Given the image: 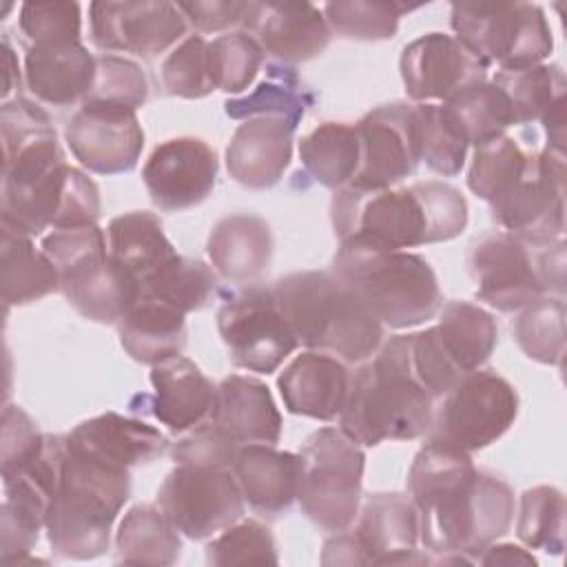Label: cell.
<instances>
[{
    "mask_svg": "<svg viewBox=\"0 0 567 567\" xmlns=\"http://www.w3.org/2000/svg\"><path fill=\"white\" fill-rule=\"evenodd\" d=\"M408 494L419 509L423 549L476 556L503 538L514 520V492L496 474L478 470L472 456L427 441L408 472Z\"/></svg>",
    "mask_w": 567,
    "mask_h": 567,
    "instance_id": "cell-1",
    "label": "cell"
},
{
    "mask_svg": "<svg viewBox=\"0 0 567 567\" xmlns=\"http://www.w3.org/2000/svg\"><path fill=\"white\" fill-rule=\"evenodd\" d=\"M470 219L467 202L452 184L427 179L401 188L359 190L343 186L330 202L339 244L408 250L458 237Z\"/></svg>",
    "mask_w": 567,
    "mask_h": 567,
    "instance_id": "cell-2",
    "label": "cell"
},
{
    "mask_svg": "<svg viewBox=\"0 0 567 567\" xmlns=\"http://www.w3.org/2000/svg\"><path fill=\"white\" fill-rule=\"evenodd\" d=\"M436 399L421 383L410 348V332L394 334L363 361L350 379L339 427L359 445L425 436Z\"/></svg>",
    "mask_w": 567,
    "mask_h": 567,
    "instance_id": "cell-3",
    "label": "cell"
},
{
    "mask_svg": "<svg viewBox=\"0 0 567 567\" xmlns=\"http://www.w3.org/2000/svg\"><path fill=\"white\" fill-rule=\"evenodd\" d=\"M128 496V470L73 452L62 439L58 483L44 520L51 549L71 560L102 556L111 545L113 523Z\"/></svg>",
    "mask_w": 567,
    "mask_h": 567,
    "instance_id": "cell-4",
    "label": "cell"
},
{
    "mask_svg": "<svg viewBox=\"0 0 567 567\" xmlns=\"http://www.w3.org/2000/svg\"><path fill=\"white\" fill-rule=\"evenodd\" d=\"M272 292L297 341L308 350L363 363L383 343L381 321L332 270L290 272Z\"/></svg>",
    "mask_w": 567,
    "mask_h": 567,
    "instance_id": "cell-5",
    "label": "cell"
},
{
    "mask_svg": "<svg viewBox=\"0 0 567 567\" xmlns=\"http://www.w3.org/2000/svg\"><path fill=\"white\" fill-rule=\"evenodd\" d=\"M111 257L137 288V299H155L188 315L202 310L219 292L217 275L199 259L175 250L159 217L131 210L109 221Z\"/></svg>",
    "mask_w": 567,
    "mask_h": 567,
    "instance_id": "cell-6",
    "label": "cell"
},
{
    "mask_svg": "<svg viewBox=\"0 0 567 567\" xmlns=\"http://www.w3.org/2000/svg\"><path fill=\"white\" fill-rule=\"evenodd\" d=\"M332 272L385 328L403 330L434 319L443 306L430 261L408 250L339 244Z\"/></svg>",
    "mask_w": 567,
    "mask_h": 567,
    "instance_id": "cell-7",
    "label": "cell"
},
{
    "mask_svg": "<svg viewBox=\"0 0 567 567\" xmlns=\"http://www.w3.org/2000/svg\"><path fill=\"white\" fill-rule=\"evenodd\" d=\"M467 270L481 301L518 312L543 295H565V241L529 244L507 230H492L472 244Z\"/></svg>",
    "mask_w": 567,
    "mask_h": 567,
    "instance_id": "cell-8",
    "label": "cell"
},
{
    "mask_svg": "<svg viewBox=\"0 0 567 567\" xmlns=\"http://www.w3.org/2000/svg\"><path fill=\"white\" fill-rule=\"evenodd\" d=\"M40 248L58 270L60 292L84 319L117 323L137 301L135 284L111 257L97 224L51 230Z\"/></svg>",
    "mask_w": 567,
    "mask_h": 567,
    "instance_id": "cell-9",
    "label": "cell"
},
{
    "mask_svg": "<svg viewBox=\"0 0 567 567\" xmlns=\"http://www.w3.org/2000/svg\"><path fill=\"white\" fill-rule=\"evenodd\" d=\"M297 501L301 512L326 532L354 525L361 507L365 452L341 427H319L301 452Z\"/></svg>",
    "mask_w": 567,
    "mask_h": 567,
    "instance_id": "cell-10",
    "label": "cell"
},
{
    "mask_svg": "<svg viewBox=\"0 0 567 567\" xmlns=\"http://www.w3.org/2000/svg\"><path fill=\"white\" fill-rule=\"evenodd\" d=\"M450 24L454 38L498 69L543 64L554 49L545 11L532 2H454Z\"/></svg>",
    "mask_w": 567,
    "mask_h": 567,
    "instance_id": "cell-11",
    "label": "cell"
},
{
    "mask_svg": "<svg viewBox=\"0 0 567 567\" xmlns=\"http://www.w3.org/2000/svg\"><path fill=\"white\" fill-rule=\"evenodd\" d=\"M100 215L97 184L69 162L29 182H2V228L38 237L47 228L62 230L97 224Z\"/></svg>",
    "mask_w": 567,
    "mask_h": 567,
    "instance_id": "cell-12",
    "label": "cell"
},
{
    "mask_svg": "<svg viewBox=\"0 0 567 567\" xmlns=\"http://www.w3.org/2000/svg\"><path fill=\"white\" fill-rule=\"evenodd\" d=\"M518 416L514 385L494 370L476 368L461 374L434 405L427 441L467 454L496 443Z\"/></svg>",
    "mask_w": 567,
    "mask_h": 567,
    "instance_id": "cell-13",
    "label": "cell"
},
{
    "mask_svg": "<svg viewBox=\"0 0 567 567\" xmlns=\"http://www.w3.org/2000/svg\"><path fill=\"white\" fill-rule=\"evenodd\" d=\"M217 332L233 365L270 374L299 346L272 288L246 286L230 292L217 310Z\"/></svg>",
    "mask_w": 567,
    "mask_h": 567,
    "instance_id": "cell-14",
    "label": "cell"
},
{
    "mask_svg": "<svg viewBox=\"0 0 567 567\" xmlns=\"http://www.w3.org/2000/svg\"><path fill=\"white\" fill-rule=\"evenodd\" d=\"M155 503L190 540H204L244 518L246 501L230 467L177 465L166 474Z\"/></svg>",
    "mask_w": 567,
    "mask_h": 567,
    "instance_id": "cell-15",
    "label": "cell"
},
{
    "mask_svg": "<svg viewBox=\"0 0 567 567\" xmlns=\"http://www.w3.org/2000/svg\"><path fill=\"white\" fill-rule=\"evenodd\" d=\"M492 219L529 244H551L565 233V155L532 151L523 175L489 204Z\"/></svg>",
    "mask_w": 567,
    "mask_h": 567,
    "instance_id": "cell-16",
    "label": "cell"
},
{
    "mask_svg": "<svg viewBox=\"0 0 567 567\" xmlns=\"http://www.w3.org/2000/svg\"><path fill=\"white\" fill-rule=\"evenodd\" d=\"M359 171L348 184L359 190L392 188L414 175L421 164L414 102H390L368 111L357 122Z\"/></svg>",
    "mask_w": 567,
    "mask_h": 567,
    "instance_id": "cell-17",
    "label": "cell"
},
{
    "mask_svg": "<svg viewBox=\"0 0 567 567\" xmlns=\"http://www.w3.org/2000/svg\"><path fill=\"white\" fill-rule=\"evenodd\" d=\"M91 42L106 53L155 58L186 35V18L173 2L97 0L89 4Z\"/></svg>",
    "mask_w": 567,
    "mask_h": 567,
    "instance_id": "cell-18",
    "label": "cell"
},
{
    "mask_svg": "<svg viewBox=\"0 0 567 567\" xmlns=\"http://www.w3.org/2000/svg\"><path fill=\"white\" fill-rule=\"evenodd\" d=\"M64 142L82 168L120 175L135 168L144 131L137 111L106 102H82L64 126Z\"/></svg>",
    "mask_w": 567,
    "mask_h": 567,
    "instance_id": "cell-19",
    "label": "cell"
},
{
    "mask_svg": "<svg viewBox=\"0 0 567 567\" xmlns=\"http://www.w3.org/2000/svg\"><path fill=\"white\" fill-rule=\"evenodd\" d=\"M401 80L412 102H447L487 80L489 64L458 38L432 31L403 47Z\"/></svg>",
    "mask_w": 567,
    "mask_h": 567,
    "instance_id": "cell-20",
    "label": "cell"
},
{
    "mask_svg": "<svg viewBox=\"0 0 567 567\" xmlns=\"http://www.w3.org/2000/svg\"><path fill=\"white\" fill-rule=\"evenodd\" d=\"M142 179L157 208H193L215 188L217 155L199 137H171L153 148L142 168Z\"/></svg>",
    "mask_w": 567,
    "mask_h": 567,
    "instance_id": "cell-21",
    "label": "cell"
},
{
    "mask_svg": "<svg viewBox=\"0 0 567 567\" xmlns=\"http://www.w3.org/2000/svg\"><path fill=\"white\" fill-rule=\"evenodd\" d=\"M354 538L365 565H423L432 563L419 551V509L410 494L377 492L359 507Z\"/></svg>",
    "mask_w": 567,
    "mask_h": 567,
    "instance_id": "cell-22",
    "label": "cell"
},
{
    "mask_svg": "<svg viewBox=\"0 0 567 567\" xmlns=\"http://www.w3.org/2000/svg\"><path fill=\"white\" fill-rule=\"evenodd\" d=\"M148 379L153 394H135L131 412H151L173 434H184L210 416L217 385L188 357L177 354L151 365Z\"/></svg>",
    "mask_w": 567,
    "mask_h": 567,
    "instance_id": "cell-23",
    "label": "cell"
},
{
    "mask_svg": "<svg viewBox=\"0 0 567 567\" xmlns=\"http://www.w3.org/2000/svg\"><path fill=\"white\" fill-rule=\"evenodd\" d=\"M246 31L281 64L321 55L332 38L323 11L310 2H250Z\"/></svg>",
    "mask_w": 567,
    "mask_h": 567,
    "instance_id": "cell-24",
    "label": "cell"
},
{
    "mask_svg": "<svg viewBox=\"0 0 567 567\" xmlns=\"http://www.w3.org/2000/svg\"><path fill=\"white\" fill-rule=\"evenodd\" d=\"M350 379L352 372L346 361L328 352L306 350L281 370L277 388L290 414L334 421L346 405Z\"/></svg>",
    "mask_w": 567,
    "mask_h": 567,
    "instance_id": "cell-25",
    "label": "cell"
},
{
    "mask_svg": "<svg viewBox=\"0 0 567 567\" xmlns=\"http://www.w3.org/2000/svg\"><path fill=\"white\" fill-rule=\"evenodd\" d=\"M64 441L73 452L124 470L153 463L168 447V439L157 427L117 412H104L78 423L64 434Z\"/></svg>",
    "mask_w": 567,
    "mask_h": 567,
    "instance_id": "cell-26",
    "label": "cell"
},
{
    "mask_svg": "<svg viewBox=\"0 0 567 567\" xmlns=\"http://www.w3.org/2000/svg\"><path fill=\"white\" fill-rule=\"evenodd\" d=\"M292 142L295 128L284 120H244L226 146V171L237 184L250 190L270 188L290 166Z\"/></svg>",
    "mask_w": 567,
    "mask_h": 567,
    "instance_id": "cell-27",
    "label": "cell"
},
{
    "mask_svg": "<svg viewBox=\"0 0 567 567\" xmlns=\"http://www.w3.org/2000/svg\"><path fill=\"white\" fill-rule=\"evenodd\" d=\"M208 421L237 445H277L281 414L268 385L255 377L230 374L217 383Z\"/></svg>",
    "mask_w": 567,
    "mask_h": 567,
    "instance_id": "cell-28",
    "label": "cell"
},
{
    "mask_svg": "<svg viewBox=\"0 0 567 567\" xmlns=\"http://www.w3.org/2000/svg\"><path fill=\"white\" fill-rule=\"evenodd\" d=\"M95 82V55L82 42L27 44L24 84L49 106L82 104Z\"/></svg>",
    "mask_w": 567,
    "mask_h": 567,
    "instance_id": "cell-29",
    "label": "cell"
},
{
    "mask_svg": "<svg viewBox=\"0 0 567 567\" xmlns=\"http://www.w3.org/2000/svg\"><path fill=\"white\" fill-rule=\"evenodd\" d=\"M230 470L244 501L261 516H279L297 501L301 456L295 452L248 443L237 450Z\"/></svg>",
    "mask_w": 567,
    "mask_h": 567,
    "instance_id": "cell-30",
    "label": "cell"
},
{
    "mask_svg": "<svg viewBox=\"0 0 567 567\" xmlns=\"http://www.w3.org/2000/svg\"><path fill=\"white\" fill-rule=\"evenodd\" d=\"M272 230L266 219L250 213L221 217L206 241L213 270L233 284L255 281L272 259Z\"/></svg>",
    "mask_w": 567,
    "mask_h": 567,
    "instance_id": "cell-31",
    "label": "cell"
},
{
    "mask_svg": "<svg viewBox=\"0 0 567 567\" xmlns=\"http://www.w3.org/2000/svg\"><path fill=\"white\" fill-rule=\"evenodd\" d=\"M117 334L133 361L157 365L186 348V315L155 299H137L117 321Z\"/></svg>",
    "mask_w": 567,
    "mask_h": 567,
    "instance_id": "cell-32",
    "label": "cell"
},
{
    "mask_svg": "<svg viewBox=\"0 0 567 567\" xmlns=\"http://www.w3.org/2000/svg\"><path fill=\"white\" fill-rule=\"evenodd\" d=\"M0 288L7 308L27 306L60 290V279L49 255L35 248L29 235L2 228Z\"/></svg>",
    "mask_w": 567,
    "mask_h": 567,
    "instance_id": "cell-33",
    "label": "cell"
},
{
    "mask_svg": "<svg viewBox=\"0 0 567 567\" xmlns=\"http://www.w3.org/2000/svg\"><path fill=\"white\" fill-rule=\"evenodd\" d=\"M434 332L445 357L461 374L481 368L498 343L496 319L470 301L441 306Z\"/></svg>",
    "mask_w": 567,
    "mask_h": 567,
    "instance_id": "cell-34",
    "label": "cell"
},
{
    "mask_svg": "<svg viewBox=\"0 0 567 567\" xmlns=\"http://www.w3.org/2000/svg\"><path fill=\"white\" fill-rule=\"evenodd\" d=\"M182 556V538L157 503H137L120 520L115 534V560L124 565H175Z\"/></svg>",
    "mask_w": 567,
    "mask_h": 567,
    "instance_id": "cell-35",
    "label": "cell"
},
{
    "mask_svg": "<svg viewBox=\"0 0 567 567\" xmlns=\"http://www.w3.org/2000/svg\"><path fill=\"white\" fill-rule=\"evenodd\" d=\"M312 104L315 93L303 86L295 66L270 62L266 64L264 80L248 95L226 100L224 111L233 120L277 117L297 131L299 122Z\"/></svg>",
    "mask_w": 567,
    "mask_h": 567,
    "instance_id": "cell-36",
    "label": "cell"
},
{
    "mask_svg": "<svg viewBox=\"0 0 567 567\" xmlns=\"http://www.w3.org/2000/svg\"><path fill=\"white\" fill-rule=\"evenodd\" d=\"M359 133L350 122H323L299 140V159L321 186L339 190L359 171Z\"/></svg>",
    "mask_w": 567,
    "mask_h": 567,
    "instance_id": "cell-37",
    "label": "cell"
},
{
    "mask_svg": "<svg viewBox=\"0 0 567 567\" xmlns=\"http://www.w3.org/2000/svg\"><path fill=\"white\" fill-rule=\"evenodd\" d=\"M509 102L514 126L532 124L565 97L567 80L558 64H534L523 69H498L492 80Z\"/></svg>",
    "mask_w": 567,
    "mask_h": 567,
    "instance_id": "cell-38",
    "label": "cell"
},
{
    "mask_svg": "<svg viewBox=\"0 0 567 567\" xmlns=\"http://www.w3.org/2000/svg\"><path fill=\"white\" fill-rule=\"evenodd\" d=\"M512 334L532 361L560 365L565 354V301L556 295H543L518 310Z\"/></svg>",
    "mask_w": 567,
    "mask_h": 567,
    "instance_id": "cell-39",
    "label": "cell"
},
{
    "mask_svg": "<svg viewBox=\"0 0 567 567\" xmlns=\"http://www.w3.org/2000/svg\"><path fill=\"white\" fill-rule=\"evenodd\" d=\"M421 162L436 175L454 177L463 171L467 157V140L450 115L447 106L434 102H414Z\"/></svg>",
    "mask_w": 567,
    "mask_h": 567,
    "instance_id": "cell-40",
    "label": "cell"
},
{
    "mask_svg": "<svg viewBox=\"0 0 567 567\" xmlns=\"http://www.w3.org/2000/svg\"><path fill=\"white\" fill-rule=\"evenodd\" d=\"M532 151H525L512 135L503 133L474 146L467 168V186L483 202L492 204L523 175Z\"/></svg>",
    "mask_w": 567,
    "mask_h": 567,
    "instance_id": "cell-41",
    "label": "cell"
},
{
    "mask_svg": "<svg viewBox=\"0 0 567 567\" xmlns=\"http://www.w3.org/2000/svg\"><path fill=\"white\" fill-rule=\"evenodd\" d=\"M443 104L447 106L470 146H478L492 137H498L509 126H514L509 102L492 80H485L483 84L472 86Z\"/></svg>",
    "mask_w": 567,
    "mask_h": 567,
    "instance_id": "cell-42",
    "label": "cell"
},
{
    "mask_svg": "<svg viewBox=\"0 0 567 567\" xmlns=\"http://www.w3.org/2000/svg\"><path fill=\"white\" fill-rule=\"evenodd\" d=\"M516 534L527 549L560 556L565 549V496L554 485H536L520 496Z\"/></svg>",
    "mask_w": 567,
    "mask_h": 567,
    "instance_id": "cell-43",
    "label": "cell"
},
{
    "mask_svg": "<svg viewBox=\"0 0 567 567\" xmlns=\"http://www.w3.org/2000/svg\"><path fill=\"white\" fill-rule=\"evenodd\" d=\"M412 9L414 7L408 4L379 0L326 2L321 7L323 18L334 35L359 42H379L394 38L401 16Z\"/></svg>",
    "mask_w": 567,
    "mask_h": 567,
    "instance_id": "cell-44",
    "label": "cell"
},
{
    "mask_svg": "<svg viewBox=\"0 0 567 567\" xmlns=\"http://www.w3.org/2000/svg\"><path fill=\"white\" fill-rule=\"evenodd\" d=\"M162 84L168 95L199 100L215 89L210 64V40L204 35L184 38L162 62Z\"/></svg>",
    "mask_w": 567,
    "mask_h": 567,
    "instance_id": "cell-45",
    "label": "cell"
},
{
    "mask_svg": "<svg viewBox=\"0 0 567 567\" xmlns=\"http://www.w3.org/2000/svg\"><path fill=\"white\" fill-rule=\"evenodd\" d=\"M208 565H277V543L268 525L255 518H239L221 529L206 545Z\"/></svg>",
    "mask_w": 567,
    "mask_h": 567,
    "instance_id": "cell-46",
    "label": "cell"
},
{
    "mask_svg": "<svg viewBox=\"0 0 567 567\" xmlns=\"http://www.w3.org/2000/svg\"><path fill=\"white\" fill-rule=\"evenodd\" d=\"M266 60L264 49L248 31H228L210 40V64L215 89L244 93Z\"/></svg>",
    "mask_w": 567,
    "mask_h": 567,
    "instance_id": "cell-47",
    "label": "cell"
},
{
    "mask_svg": "<svg viewBox=\"0 0 567 567\" xmlns=\"http://www.w3.org/2000/svg\"><path fill=\"white\" fill-rule=\"evenodd\" d=\"M148 100V78L144 69L122 55H95V82L84 102L120 104L137 111Z\"/></svg>",
    "mask_w": 567,
    "mask_h": 567,
    "instance_id": "cell-48",
    "label": "cell"
},
{
    "mask_svg": "<svg viewBox=\"0 0 567 567\" xmlns=\"http://www.w3.org/2000/svg\"><path fill=\"white\" fill-rule=\"evenodd\" d=\"M18 24L29 44L82 42V13L78 2H24Z\"/></svg>",
    "mask_w": 567,
    "mask_h": 567,
    "instance_id": "cell-49",
    "label": "cell"
},
{
    "mask_svg": "<svg viewBox=\"0 0 567 567\" xmlns=\"http://www.w3.org/2000/svg\"><path fill=\"white\" fill-rule=\"evenodd\" d=\"M47 434L38 423L18 405L2 410V439H0V474L9 478L31 463H35L44 450Z\"/></svg>",
    "mask_w": 567,
    "mask_h": 567,
    "instance_id": "cell-50",
    "label": "cell"
},
{
    "mask_svg": "<svg viewBox=\"0 0 567 567\" xmlns=\"http://www.w3.org/2000/svg\"><path fill=\"white\" fill-rule=\"evenodd\" d=\"M233 439L221 434L208 419L197 427L188 430L182 439L171 445V458L177 465H213V467H233L237 450Z\"/></svg>",
    "mask_w": 567,
    "mask_h": 567,
    "instance_id": "cell-51",
    "label": "cell"
},
{
    "mask_svg": "<svg viewBox=\"0 0 567 567\" xmlns=\"http://www.w3.org/2000/svg\"><path fill=\"white\" fill-rule=\"evenodd\" d=\"M182 16L199 31V33H219L233 27H244L250 2L237 0H195V2H177Z\"/></svg>",
    "mask_w": 567,
    "mask_h": 567,
    "instance_id": "cell-52",
    "label": "cell"
},
{
    "mask_svg": "<svg viewBox=\"0 0 567 567\" xmlns=\"http://www.w3.org/2000/svg\"><path fill=\"white\" fill-rule=\"evenodd\" d=\"M478 565H525V567H536V558L532 551H527L520 545L514 543H492L487 545L478 556Z\"/></svg>",
    "mask_w": 567,
    "mask_h": 567,
    "instance_id": "cell-53",
    "label": "cell"
},
{
    "mask_svg": "<svg viewBox=\"0 0 567 567\" xmlns=\"http://www.w3.org/2000/svg\"><path fill=\"white\" fill-rule=\"evenodd\" d=\"M540 122L545 124L547 148L565 155V97L556 102Z\"/></svg>",
    "mask_w": 567,
    "mask_h": 567,
    "instance_id": "cell-54",
    "label": "cell"
},
{
    "mask_svg": "<svg viewBox=\"0 0 567 567\" xmlns=\"http://www.w3.org/2000/svg\"><path fill=\"white\" fill-rule=\"evenodd\" d=\"M2 69H4V86H2V102L11 100V93L20 89V66L16 53L11 49L9 38H2Z\"/></svg>",
    "mask_w": 567,
    "mask_h": 567,
    "instance_id": "cell-55",
    "label": "cell"
}]
</instances>
